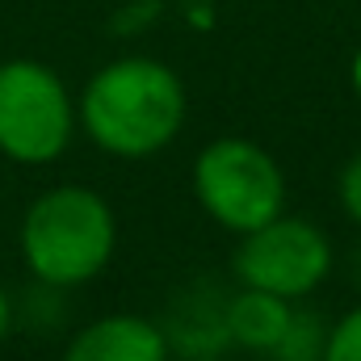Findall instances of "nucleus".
<instances>
[{
    "instance_id": "7",
    "label": "nucleus",
    "mask_w": 361,
    "mask_h": 361,
    "mask_svg": "<svg viewBox=\"0 0 361 361\" xmlns=\"http://www.w3.org/2000/svg\"><path fill=\"white\" fill-rule=\"evenodd\" d=\"M290 319H294L290 298H277L269 290H252V286H235L227 294V307H223L227 341L244 353H257V357H269L277 349Z\"/></svg>"
},
{
    "instance_id": "9",
    "label": "nucleus",
    "mask_w": 361,
    "mask_h": 361,
    "mask_svg": "<svg viewBox=\"0 0 361 361\" xmlns=\"http://www.w3.org/2000/svg\"><path fill=\"white\" fill-rule=\"evenodd\" d=\"M319 361H361V302L349 307V311L328 328L324 357Z\"/></svg>"
},
{
    "instance_id": "5",
    "label": "nucleus",
    "mask_w": 361,
    "mask_h": 361,
    "mask_svg": "<svg viewBox=\"0 0 361 361\" xmlns=\"http://www.w3.org/2000/svg\"><path fill=\"white\" fill-rule=\"evenodd\" d=\"M235 252H231V273L235 286H252V290H269L277 298L302 302L311 298L328 273H332V240L324 235V227H315L302 214H277L269 223L235 235Z\"/></svg>"
},
{
    "instance_id": "10",
    "label": "nucleus",
    "mask_w": 361,
    "mask_h": 361,
    "mask_svg": "<svg viewBox=\"0 0 361 361\" xmlns=\"http://www.w3.org/2000/svg\"><path fill=\"white\" fill-rule=\"evenodd\" d=\"M336 197H341V210L349 214V223L361 227V152H353L336 177Z\"/></svg>"
},
{
    "instance_id": "11",
    "label": "nucleus",
    "mask_w": 361,
    "mask_h": 361,
    "mask_svg": "<svg viewBox=\"0 0 361 361\" xmlns=\"http://www.w3.org/2000/svg\"><path fill=\"white\" fill-rule=\"evenodd\" d=\"M8 324H13V307H8V294L0 290V341H4V332H8Z\"/></svg>"
},
{
    "instance_id": "2",
    "label": "nucleus",
    "mask_w": 361,
    "mask_h": 361,
    "mask_svg": "<svg viewBox=\"0 0 361 361\" xmlns=\"http://www.w3.org/2000/svg\"><path fill=\"white\" fill-rule=\"evenodd\" d=\"M118 248L114 206L89 185L38 193L21 219V261L42 286L76 290L97 281Z\"/></svg>"
},
{
    "instance_id": "12",
    "label": "nucleus",
    "mask_w": 361,
    "mask_h": 361,
    "mask_svg": "<svg viewBox=\"0 0 361 361\" xmlns=\"http://www.w3.org/2000/svg\"><path fill=\"white\" fill-rule=\"evenodd\" d=\"M349 85H353V92H357V101H361V47H357V55H353V63H349Z\"/></svg>"
},
{
    "instance_id": "6",
    "label": "nucleus",
    "mask_w": 361,
    "mask_h": 361,
    "mask_svg": "<svg viewBox=\"0 0 361 361\" xmlns=\"http://www.w3.org/2000/svg\"><path fill=\"white\" fill-rule=\"evenodd\" d=\"M59 361H173L164 324L130 311H114L85 324Z\"/></svg>"
},
{
    "instance_id": "1",
    "label": "nucleus",
    "mask_w": 361,
    "mask_h": 361,
    "mask_svg": "<svg viewBox=\"0 0 361 361\" xmlns=\"http://www.w3.org/2000/svg\"><path fill=\"white\" fill-rule=\"evenodd\" d=\"M185 80L152 55H122L97 68L80 92L76 118L92 143L114 160H152L185 126Z\"/></svg>"
},
{
    "instance_id": "3",
    "label": "nucleus",
    "mask_w": 361,
    "mask_h": 361,
    "mask_svg": "<svg viewBox=\"0 0 361 361\" xmlns=\"http://www.w3.org/2000/svg\"><path fill=\"white\" fill-rule=\"evenodd\" d=\"M193 197L214 227L244 235L286 210V173L257 139L223 135L193 156Z\"/></svg>"
},
{
    "instance_id": "4",
    "label": "nucleus",
    "mask_w": 361,
    "mask_h": 361,
    "mask_svg": "<svg viewBox=\"0 0 361 361\" xmlns=\"http://www.w3.org/2000/svg\"><path fill=\"white\" fill-rule=\"evenodd\" d=\"M76 101L55 68L38 59L0 63V156L13 164H55L76 135Z\"/></svg>"
},
{
    "instance_id": "8",
    "label": "nucleus",
    "mask_w": 361,
    "mask_h": 361,
    "mask_svg": "<svg viewBox=\"0 0 361 361\" xmlns=\"http://www.w3.org/2000/svg\"><path fill=\"white\" fill-rule=\"evenodd\" d=\"M324 341H328V328L315 319V311H298L294 307V319L286 328V336L277 341L269 357L273 361H319L324 357Z\"/></svg>"
},
{
    "instance_id": "13",
    "label": "nucleus",
    "mask_w": 361,
    "mask_h": 361,
    "mask_svg": "<svg viewBox=\"0 0 361 361\" xmlns=\"http://www.w3.org/2000/svg\"><path fill=\"white\" fill-rule=\"evenodd\" d=\"M357 277H361V248H357Z\"/></svg>"
}]
</instances>
